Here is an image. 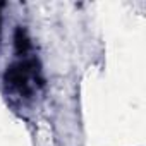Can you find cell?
<instances>
[{
    "instance_id": "6da1fadb",
    "label": "cell",
    "mask_w": 146,
    "mask_h": 146,
    "mask_svg": "<svg viewBox=\"0 0 146 146\" xmlns=\"http://www.w3.org/2000/svg\"><path fill=\"white\" fill-rule=\"evenodd\" d=\"M4 79L5 84L19 95H31L43 81L36 60L28 57H23L17 62L11 64L5 70Z\"/></svg>"
},
{
    "instance_id": "7a4b0ae2",
    "label": "cell",
    "mask_w": 146,
    "mask_h": 146,
    "mask_svg": "<svg viewBox=\"0 0 146 146\" xmlns=\"http://www.w3.org/2000/svg\"><path fill=\"white\" fill-rule=\"evenodd\" d=\"M14 45H16V53L19 57H26L31 50V40L28 36V31L23 29V28H17L16 29V35H14Z\"/></svg>"
},
{
    "instance_id": "3957f363",
    "label": "cell",
    "mask_w": 146,
    "mask_h": 146,
    "mask_svg": "<svg viewBox=\"0 0 146 146\" xmlns=\"http://www.w3.org/2000/svg\"><path fill=\"white\" fill-rule=\"evenodd\" d=\"M0 7H2V4H0ZM0 26H2V16H0Z\"/></svg>"
}]
</instances>
